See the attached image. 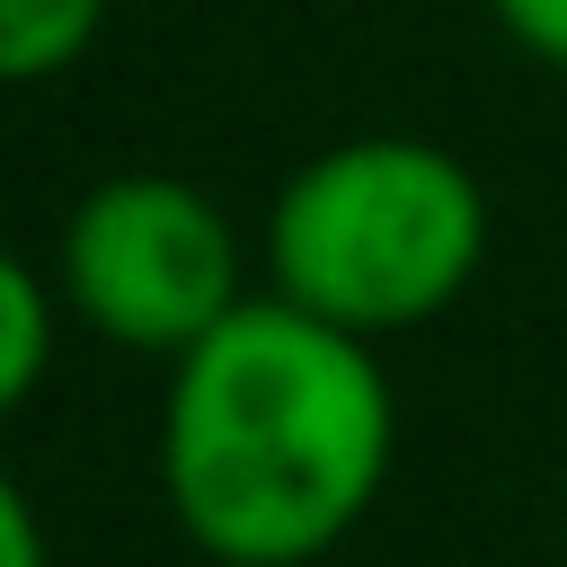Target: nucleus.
<instances>
[{"mask_svg": "<svg viewBox=\"0 0 567 567\" xmlns=\"http://www.w3.org/2000/svg\"><path fill=\"white\" fill-rule=\"evenodd\" d=\"M390 381L372 337L301 310L239 301L168 372L159 478L177 532L221 567L328 558L390 478Z\"/></svg>", "mask_w": 567, "mask_h": 567, "instance_id": "nucleus-1", "label": "nucleus"}, {"mask_svg": "<svg viewBox=\"0 0 567 567\" xmlns=\"http://www.w3.org/2000/svg\"><path fill=\"white\" fill-rule=\"evenodd\" d=\"M487 257V186L470 159L416 133H354L301 159L266 213L275 292L354 328L399 337L461 301Z\"/></svg>", "mask_w": 567, "mask_h": 567, "instance_id": "nucleus-2", "label": "nucleus"}, {"mask_svg": "<svg viewBox=\"0 0 567 567\" xmlns=\"http://www.w3.org/2000/svg\"><path fill=\"white\" fill-rule=\"evenodd\" d=\"M62 310H80L106 346L177 363L239 310V239L221 204L159 168L97 177L62 221Z\"/></svg>", "mask_w": 567, "mask_h": 567, "instance_id": "nucleus-3", "label": "nucleus"}, {"mask_svg": "<svg viewBox=\"0 0 567 567\" xmlns=\"http://www.w3.org/2000/svg\"><path fill=\"white\" fill-rule=\"evenodd\" d=\"M97 18H106V0H0V71L18 89L71 71L97 44Z\"/></svg>", "mask_w": 567, "mask_h": 567, "instance_id": "nucleus-4", "label": "nucleus"}, {"mask_svg": "<svg viewBox=\"0 0 567 567\" xmlns=\"http://www.w3.org/2000/svg\"><path fill=\"white\" fill-rule=\"evenodd\" d=\"M44 354H53V284H44L27 257H9V266H0V399H9V408L35 399Z\"/></svg>", "mask_w": 567, "mask_h": 567, "instance_id": "nucleus-5", "label": "nucleus"}, {"mask_svg": "<svg viewBox=\"0 0 567 567\" xmlns=\"http://www.w3.org/2000/svg\"><path fill=\"white\" fill-rule=\"evenodd\" d=\"M487 9H496V27H505L532 62L567 71V0H487Z\"/></svg>", "mask_w": 567, "mask_h": 567, "instance_id": "nucleus-6", "label": "nucleus"}, {"mask_svg": "<svg viewBox=\"0 0 567 567\" xmlns=\"http://www.w3.org/2000/svg\"><path fill=\"white\" fill-rule=\"evenodd\" d=\"M0 567H44V514L27 487H0Z\"/></svg>", "mask_w": 567, "mask_h": 567, "instance_id": "nucleus-7", "label": "nucleus"}]
</instances>
